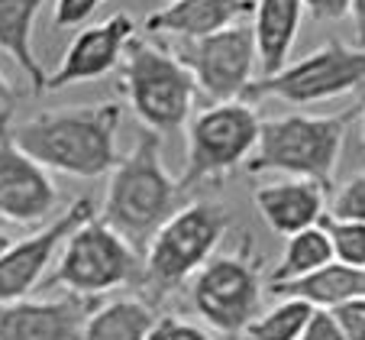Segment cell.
I'll return each mask as SVG.
<instances>
[{"label":"cell","instance_id":"1","mask_svg":"<svg viewBox=\"0 0 365 340\" xmlns=\"http://www.w3.org/2000/svg\"><path fill=\"white\" fill-rule=\"evenodd\" d=\"M120 104H91L68 111H42L14 130L23 153L42 162L52 172L75 179H101L120 162L117 130Z\"/></svg>","mask_w":365,"mask_h":340},{"label":"cell","instance_id":"2","mask_svg":"<svg viewBox=\"0 0 365 340\" xmlns=\"http://www.w3.org/2000/svg\"><path fill=\"white\" fill-rule=\"evenodd\" d=\"M181 181L162 162L159 133L143 130L136 146L120 156L117 169L110 172L101 217L139 253H145L155 230L181 208Z\"/></svg>","mask_w":365,"mask_h":340},{"label":"cell","instance_id":"3","mask_svg":"<svg viewBox=\"0 0 365 340\" xmlns=\"http://www.w3.org/2000/svg\"><path fill=\"white\" fill-rule=\"evenodd\" d=\"M356 120L359 107L343 114H284L275 120H262V133L252 156L246 159V169L252 175L284 172L291 179H310L327 194H333V175L346 130Z\"/></svg>","mask_w":365,"mask_h":340},{"label":"cell","instance_id":"4","mask_svg":"<svg viewBox=\"0 0 365 340\" xmlns=\"http://www.w3.org/2000/svg\"><path fill=\"white\" fill-rule=\"evenodd\" d=\"M233 217L223 204L191 201L181 204L149 240L143 253V285L149 301H165L185 282L197 276V269L217 253L223 234Z\"/></svg>","mask_w":365,"mask_h":340},{"label":"cell","instance_id":"5","mask_svg":"<svg viewBox=\"0 0 365 340\" xmlns=\"http://www.w3.org/2000/svg\"><path fill=\"white\" fill-rule=\"evenodd\" d=\"M120 88L139 124L159 136L185 126L197 94L191 71L178 62L172 49L165 42H149L139 36H133L123 52Z\"/></svg>","mask_w":365,"mask_h":340},{"label":"cell","instance_id":"6","mask_svg":"<svg viewBox=\"0 0 365 340\" xmlns=\"http://www.w3.org/2000/svg\"><path fill=\"white\" fill-rule=\"evenodd\" d=\"M262 133V117L255 104L236 97V101H217L194 114L187 124V159L181 172V188L191 191L197 185H223L252 156Z\"/></svg>","mask_w":365,"mask_h":340},{"label":"cell","instance_id":"7","mask_svg":"<svg viewBox=\"0 0 365 340\" xmlns=\"http://www.w3.org/2000/svg\"><path fill=\"white\" fill-rule=\"evenodd\" d=\"M46 285H58L62 291H75L84 299H97L123 285H143V253L94 214L65 240L56 272L46 279Z\"/></svg>","mask_w":365,"mask_h":340},{"label":"cell","instance_id":"8","mask_svg":"<svg viewBox=\"0 0 365 340\" xmlns=\"http://www.w3.org/2000/svg\"><path fill=\"white\" fill-rule=\"evenodd\" d=\"M365 84V46H346L339 39L324 42L310 56L288 62L275 75L252 78L242 101L259 104L265 97H275L284 104L307 107L320 101H333L339 94Z\"/></svg>","mask_w":365,"mask_h":340},{"label":"cell","instance_id":"9","mask_svg":"<svg viewBox=\"0 0 365 340\" xmlns=\"http://www.w3.org/2000/svg\"><path fill=\"white\" fill-rule=\"evenodd\" d=\"M191 308L210 331L236 337L262 311V266L252 253V240H242L236 253L210 256L191 279Z\"/></svg>","mask_w":365,"mask_h":340},{"label":"cell","instance_id":"10","mask_svg":"<svg viewBox=\"0 0 365 340\" xmlns=\"http://www.w3.org/2000/svg\"><path fill=\"white\" fill-rule=\"evenodd\" d=\"M168 49L191 71L197 91L210 104L236 101L246 94L255 62H259L252 26H240V23L220 29V33L197 36V39H175V46Z\"/></svg>","mask_w":365,"mask_h":340},{"label":"cell","instance_id":"11","mask_svg":"<svg viewBox=\"0 0 365 340\" xmlns=\"http://www.w3.org/2000/svg\"><path fill=\"white\" fill-rule=\"evenodd\" d=\"M94 214L97 211L91 198H75L71 208H65V214H58L48 227L10 243L0 253V301L26 299L33 289H39L52 259L62 253L65 240Z\"/></svg>","mask_w":365,"mask_h":340},{"label":"cell","instance_id":"12","mask_svg":"<svg viewBox=\"0 0 365 340\" xmlns=\"http://www.w3.org/2000/svg\"><path fill=\"white\" fill-rule=\"evenodd\" d=\"M10 117H0V214L10 224H39L56 211L58 188L46 166L16 146Z\"/></svg>","mask_w":365,"mask_h":340},{"label":"cell","instance_id":"13","mask_svg":"<svg viewBox=\"0 0 365 340\" xmlns=\"http://www.w3.org/2000/svg\"><path fill=\"white\" fill-rule=\"evenodd\" d=\"M133 36H136V23L126 14H113L110 20L78 29L71 46L65 49L58 69L48 75L46 91H62L84 81H101L103 75H110L123 62V52Z\"/></svg>","mask_w":365,"mask_h":340},{"label":"cell","instance_id":"14","mask_svg":"<svg viewBox=\"0 0 365 340\" xmlns=\"http://www.w3.org/2000/svg\"><path fill=\"white\" fill-rule=\"evenodd\" d=\"M94 299L65 291L58 299L0 301V340H81Z\"/></svg>","mask_w":365,"mask_h":340},{"label":"cell","instance_id":"15","mask_svg":"<svg viewBox=\"0 0 365 340\" xmlns=\"http://www.w3.org/2000/svg\"><path fill=\"white\" fill-rule=\"evenodd\" d=\"M327 198L330 194L310 179H282L272 181V185L255 188L252 201L262 214V221L269 224L272 234H301V230L314 227V224L324 221L327 214Z\"/></svg>","mask_w":365,"mask_h":340},{"label":"cell","instance_id":"16","mask_svg":"<svg viewBox=\"0 0 365 340\" xmlns=\"http://www.w3.org/2000/svg\"><path fill=\"white\" fill-rule=\"evenodd\" d=\"M255 14V0H172L168 7L145 16L149 36L197 39L210 36Z\"/></svg>","mask_w":365,"mask_h":340},{"label":"cell","instance_id":"17","mask_svg":"<svg viewBox=\"0 0 365 340\" xmlns=\"http://www.w3.org/2000/svg\"><path fill=\"white\" fill-rule=\"evenodd\" d=\"M269 291L275 299H301L310 308H336L346 301L365 299V269L333 259V263L314 269L310 276L269 285Z\"/></svg>","mask_w":365,"mask_h":340},{"label":"cell","instance_id":"18","mask_svg":"<svg viewBox=\"0 0 365 340\" xmlns=\"http://www.w3.org/2000/svg\"><path fill=\"white\" fill-rule=\"evenodd\" d=\"M255 52L262 75H275L288 65V56L294 49L297 29L304 16V0H255Z\"/></svg>","mask_w":365,"mask_h":340},{"label":"cell","instance_id":"19","mask_svg":"<svg viewBox=\"0 0 365 340\" xmlns=\"http://www.w3.org/2000/svg\"><path fill=\"white\" fill-rule=\"evenodd\" d=\"M46 0H0V49L26 71L36 94L46 91V69L33 52V26Z\"/></svg>","mask_w":365,"mask_h":340},{"label":"cell","instance_id":"20","mask_svg":"<svg viewBox=\"0 0 365 340\" xmlns=\"http://www.w3.org/2000/svg\"><path fill=\"white\" fill-rule=\"evenodd\" d=\"M159 314L152 301L143 299H117L97 305L84 321L81 340H149Z\"/></svg>","mask_w":365,"mask_h":340},{"label":"cell","instance_id":"21","mask_svg":"<svg viewBox=\"0 0 365 340\" xmlns=\"http://www.w3.org/2000/svg\"><path fill=\"white\" fill-rule=\"evenodd\" d=\"M333 259H336V256H333L330 234L324 230V224H314V227H307V230H301V234H291L288 236V246H284L278 266L272 269L269 285L310 276L314 269L333 263Z\"/></svg>","mask_w":365,"mask_h":340},{"label":"cell","instance_id":"22","mask_svg":"<svg viewBox=\"0 0 365 340\" xmlns=\"http://www.w3.org/2000/svg\"><path fill=\"white\" fill-rule=\"evenodd\" d=\"M314 308L301 299H278V305L265 314H255L236 340H297L307 327Z\"/></svg>","mask_w":365,"mask_h":340},{"label":"cell","instance_id":"23","mask_svg":"<svg viewBox=\"0 0 365 340\" xmlns=\"http://www.w3.org/2000/svg\"><path fill=\"white\" fill-rule=\"evenodd\" d=\"M324 230L330 234L333 256L346 266L365 269V221H343V217L324 214Z\"/></svg>","mask_w":365,"mask_h":340},{"label":"cell","instance_id":"24","mask_svg":"<svg viewBox=\"0 0 365 340\" xmlns=\"http://www.w3.org/2000/svg\"><path fill=\"white\" fill-rule=\"evenodd\" d=\"M330 217L365 221V172H356L330 194Z\"/></svg>","mask_w":365,"mask_h":340},{"label":"cell","instance_id":"25","mask_svg":"<svg viewBox=\"0 0 365 340\" xmlns=\"http://www.w3.org/2000/svg\"><path fill=\"white\" fill-rule=\"evenodd\" d=\"M101 7V0H56V14H52V26L56 29H75L94 16Z\"/></svg>","mask_w":365,"mask_h":340},{"label":"cell","instance_id":"26","mask_svg":"<svg viewBox=\"0 0 365 340\" xmlns=\"http://www.w3.org/2000/svg\"><path fill=\"white\" fill-rule=\"evenodd\" d=\"M149 340H214V337H210L204 327L191 324V321L175 318V314H165V318L155 321Z\"/></svg>","mask_w":365,"mask_h":340},{"label":"cell","instance_id":"27","mask_svg":"<svg viewBox=\"0 0 365 340\" xmlns=\"http://www.w3.org/2000/svg\"><path fill=\"white\" fill-rule=\"evenodd\" d=\"M297 340H349V337H346V331L339 327V321L333 318L330 308H314L307 327H304V334Z\"/></svg>","mask_w":365,"mask_h":340},{"label":"cell","instance_id":"28","mask_svg":"<svg viewBox=\"0 0 365 340\" xmlns=\"http://www.w3.org/2000/svg\"><path fill=\"white\" fill-rule=\"evenodd\" d=\"M333 318L339 321V327L346 331L349 340H365V299H356V301H346V305H336L330 308Z\"/></svg>","mask_w":365,"mask_h":340},{"label":"cell","instance_id":"29","mask_svg":"<svg viewBox=\"0 0 365 340\" xmlns=\"http://www.w3.org/2000/svg\"><path fill=\"white\" fill-rule=\"evenodd\" d=\"M304 7L317 16V20H343L349 14L352 0H304Z\"/></svg>","mask_w":365,"mask_h":340},{"label":"cell","instance_id":"30","mask_svg":"<svg viewBox=\"0 0 365 340\" xmlns=\"http://www.w3.org/2000/svg\"><path fill=\"white\" fill-rule=\"evenodd\" d=\"M16 111V91L10 88V81L0 75V117L4 114H14Z\"/></svg>","mask_w":365,"mask_h":340},{"label":"cell","instance_id":"31","mask_svg":"<svg viewBox=\"0 0 365 340\" xmlns=\"http://www.w3.org/2000/svg\"><path fill=\"white\" fill-rule=\"evenodd\" d=\"M352 23H356V42L359 46H365V0H352Z\"/></svg>","mask_w":365,"mask_h":340},{"label":"cell","instance_id":"32","mask_svg":"<svg viewBox=\"0 0 365 340\" xmlns=\"http://www.w3.org/2000/svg\"><path fill=\"white\" fill-rule=\"evenodd\" d=\"M10 243H14V230H10V221L0 214V253L7 250Z\"/></svg>","mask_w":365,"mask_h":340},{"label":"cell","instance_id":"33","mask_svg":"<svg viewBox=\"0 0 365 340\" xmlns=\"http://www.w3.org/2000/svg\"><path fill=\"white\" fill-rule=\"evenodd\" d=\"M359 120H362V124H359V136H362V146H365V91H362V101H359Z\"/></svg>","mask_w":365,"mask_h":340}]
</instances>
